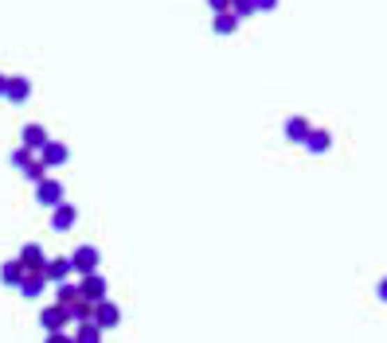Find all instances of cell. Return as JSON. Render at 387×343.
<instances>
[{
	"label": "cell",
	"mask_w": 387,
	"mask_h": 343,
	"mask_svg": "<svg viewBox=\"0 0 387 343\" xmlns=\"http://www.w3.org/2000/svg\"><path fill=\"white\" fill-rule=\"evenodd\" d=\"M20 289V296H28V301H36V296H43V289H47V277L36 273V269H24V281L16 285Z\"/></svg>",
	"instance_id": "30bf717a"
},
{
	"label": "cell",
	"mask_w": 387,
	"mask_h": 343,
	"mask_svg": "<svg viewBox=\"0 0 387 343\" xmlns=\"http://www.w3.org/2000/svg\"><path fill=\"white\" fill-rule=\"evenodd\" d=\"M43 277H47V281H55V285L70 281V262H67V257H47V269H43Z\"/></svg>",
	"instance_id": "9a60e30c"
},
{
	"label": "cell",
	"mask_w": 387,
	"mask_h": 343,
	"mask_svg": "<svg viewBox=\"0 0 387 343\" xmlns=\"http://www.w3.org/2000/svg\"><path fill=\"white\" fill-rule=\"evenodd\" d=\"M31 160H36V152H28V148H16V152H12V168H28Z\"/></svg>",
	"instance_id": "ffe728a7"
},
{
	"label": "cell",
	"mask_w": 387,
	"mask_h": 343,
	"mask_svg": "<svg viewBox=\"0 0 387 343\" xmlns=\"http://www.w3.org/2000/svg\"><path fill=\"white\" fill-rule=\"evenodd\" d=\"M82 301V293H79V281H63L59 289H55V304H59V308H75V304Z\"/></svg>",
	"instance_id": "5bb4252c"
},
{
	"label": "cell",
	"mask_w": 387,
	"mask_h": 343,
	"mask_svg": "<svg viewBox=\"0 0 387 343\" xmlns=\"http://www.w3.org/2000/svg\"><path fill=\"white\" fill-rule=\"evenodd\" d=\"M36 160H40V164L51 172V168H63V164L70 160V148L63 145V141H47V145H43L40 152H36Z\"/></svg>",
	"instance_id": "3957f363"
},
{
	"label": "cell",
	"mask_w": 387,
	"mask_h": 343,
	"mask_svg": "<svg viewBox=\"0 0 387 343\" xmlns=\"http://www.w3.org/2000/svg\"><path fill=\"white\" fill-rule=\"evenodd\" d=\"M43 343H75V340H70V332H51Z\"/></svg>",
	"instance_id": "44dd1931"
},
{
	"label": "cell",
	"mask_w": 387,
	"mask_h": 343,
	"mask_svg": "<svg viewBox=\"0 0 387 343\" xmlns=\"http://www.w3.org/2000/svg\"><path fill=\"white\" fill-rule=\"evenodd\" d=\"M4 98H8L12 106H24V102L31 98V79H24V74H12L8 86H4Z\"/></svg>",
	"instance_id": "9c48e42d"
},
{
	"label": "cell",
	"mask_w": 387,
	"mask_h": 343,
	"mask_svg": "<svg viewBox=\"0 0 387 343\" xmlns=\"http://www.w3.org/2000/svg\"><path fill=\"white\" fill-rule=\"evenodd\" d=\"M40 328L43 332H67L70 328V312L67 308H59V304H43V312H40Z\"/></svg>",
	"instance_id": "7a4b0ae2"
},
{
	"label": "cell",
	"mask_w": 387,
	"mask_h": 343,
	"mask_svg": "<svg viewBox=\"0 0 387 343\" xmlns=\"http://www.w3.org/2000/svg\"><path fill=\"white\" fill-rule=\"evenodd\" d=\"M70 340H75V343H102V340H106V332H102L94 320H86V324H75Z\"/></svg>",
	"instance_id": "4fadbf2b"
},
{
	"label": "cell",
	"mask_w": 387,
	"mask_h": 343,
	"mask_svg": "<svg viewBox=\"0 0 387 343\" xmlns=\"http://www.w3.org/2000/svg\"><path fill=\"white\" fill-rule=\"evenodd\" d=\"M211 31H215V35H235V31H238V20L231 16V8H227V12H219L215 24H211Z\"/></svg>",
	"instance_id": "e0dca14e"
},
{
	"label": "cell",
	"mask_w": 387,
	"mask_h": 343,
	"mask_svg": "<svg viewBox=\"0 0 387 343\" xmlns=\"http://www.w3.org/2000/svg\"><path fill=\"white\" fill-rule=\"evenodd\" d=\"M47 129L40 125V121H28V125L20 129V148H28V152H40L43 145H47Z\"/></svg>",
	"instance_id": "52a82bcc"
},
{
	"label": "cell",
	"mask_w": 387,
	"mask_h": 343,
	"mask_svg": "<svg viewBox=\"0 0 387 343\" xmlns=\"http://www.w3.org/2000/svg\"><path fill=\"white\" fill-rule=\"evenodd\" d=\"M301 145H305L313 157H321V152H328V148H333V133H328V129H309V137L301 141Z\"/></svg>",
	"instance_id": "7c38bea8"
},
{
	"label": "cell",
	"mask_w": 387,
	"mask_h": 343,
	"mask_svg": "<svg viewBox=\"0 0 387 343\" xmlns=\"http://www.w3.org/2000/svg\"><path fill=\"white\" fill-rule=\"evenodd\" d=\"M75 223H79V207H75V203L63 199L59 207H51V230L67 234V230H75Z\"/></svg>",
	"instance_id": "277c9868"
},
{
	"label": "cell",
	"mask_w": 387,
	"mask_h": 343,
	"mask_svg": "<svg viewBox=\"0 0 387 343\" xmlns=\"http://www.w3.org/2000/svg\"><path fill=\"white\" fill-rule=\"evenodd\" d=\"M36 199H40V207H59L63 199H67V191H63L59 180H43V184H36Z\"/></svg>",
	"instance_id": "ba28073f"
},
{
	"label": "cell",
	"mask_w": 387,
	"mask_h": 343,
	"mask_svg": "<svg viewBox=\"0 0 387 343\" xmlns=\"http://www.w3.org/2000/svg\"><path fill=\"white\" fill-rule=\"evenodd\" d=\"M286 137L294 141V145H301V141L309 137V121L305 118H289L286 121Z\"/></svg>",
	"instance_id": "ac0fdd59"
},
{
	"label": "cell",
	"mask_w": 387,
	"mask_h": 343,
	"mask_svg": "<svg viewBox=\"0 0 387 343\" xmlns=\"http://www.w3.org/2000/svg\"><path fill=\"white\" fill-rule=\"evenodd\" d=\"M70 262V273H98V265H102V254H98V246H75V254L67 257Z\"/></svg>",
	"instance_id": "6da1fadb"
},
{
	"label": "cell",
	"mask_w": 387,
	"mask_h": 343,
	"mask_svg": "<svg viewBox=\"0 0 387 343\" xmlns=\"http://www.w3.org/2000/svg\"><path fill=\"white\" fill-rule=\"evenodd\" d=\"M4 86H8V74H0V98H4Z\"/></svg>",
	"instance_id": "7402d4cb"
},
{
	"label": "cell",
	"mask_w": 387,
	"mask_h": 343,
	"mask_svg": "<svg viewBox=\"0 0 387 343\" xmlns=\"http://www.w3.org/2000/svg\"><path fill=\"white\" fill-rule=\"evenodd\" d=\"M0 281L8 285V289H16V285L24 281V265L16 262V257H12V262H4V265H0Z\"/></svg>",
	"instance_id": "2e32d148"
},
{
	"label": "cell",
	"mask_w": 387,
	"mask_h": 343,
	"mask_svg": "<svg viewBox=\"0 0 387 343\" xmlns=\"http://www.w3.org/2000/svg\"><path fill=\"white\" fill-rule=\"evenodd\" d=\"M79 293H82V301L98 304V301H106V296H109V285H106V277H102V273H86L79 281Z\"/></svg>",
	"instance_id": "5b68a950"
},
{
	"label": "cell",
	"mask_w": 387,
	"mask_h": 343,
	"mask_svg": "<svg viewBox=\"0 0 387 343\" xmlns=\"http://www.w3.org/2000/svg\"><path fill=\"white\" fill-rule=\"evenodd\" d=\"M16 262H20L24 269H36V273H43V269H47V257H43V246H36V242H28V246H24Z\"/></svg>",
	"instance_id": "8fae6325"
},
{
	"label": "cell",
	"mask_w": 387,
	"mask_h": 343,
	"mask_svg": "<svg viewBox=\"0 0 387 343\" xmlns=\"http://www.w3.org/2000/svg\"><path fill=\"white\" fill-rule=\"evenodd\" d=\"M94 324H98L102 332H114V328L121 324V308L109 301V296H106V301H98V304H94Z\"/></svg>",
	"instance_id": "8992f818"
},
{
	"label": "cell",
	"mask_w": 387,
	"mask_h": 343,
	"mask_svg": "<svg viewBox=\"0 0 387 343\" xmlns=\"http://www.w3.org/2000/svg\"><path fill=\"white\" fill-rule=\"evenodd\" d=\"M20 172L31 180V184H43V180H47V168H43L40 160H31V164H28V168H20Z\"/></svg>",
	"instance_id": "d6986e66"
}]
</instances>
